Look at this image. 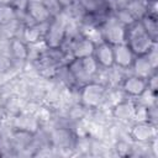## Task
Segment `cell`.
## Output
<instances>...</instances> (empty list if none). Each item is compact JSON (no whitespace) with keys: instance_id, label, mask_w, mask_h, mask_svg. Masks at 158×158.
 Masks as SVG:
<instances>
[{"instance_id":"6da1fadb","label":"cell","mask_w":158,"mask_h":158,"mask_svg":"<svg viewBox=\"0 0 158 158\" xmlns=\"http://www.w3.org/2000/svg\"><path fill=\"white\" fill-rule=\"evenodd\" d=\"M65 65L77 86L95 80L100 70L93 56L85 58H72Z\"/></svg>"},{"instance_id":"7a4b0ae2","label":"cell","mask_w":158,"mask_h":158,"mask_svg":"<svg viewBox=\"0 0 158 158\" xmlns=\"http://www.w3.org/2000/svg\"><path fill=\"white\" fill-rule=\"evenodd\" d=\"M109 99V88L106 84L93 80L79 86V100L84 109H100Z\"/></svg>"},{"instance_id":"3957f363","label":"cell","mask_w":158,"mask_h":158,"mask_svg":"<svg viewBox=\"0 0 158 158\" xmlns=\"http://www.w3.org/2000/svg\"><path fill=\"white\" fill-rule=\"evenodd\" d=\"M125 43L130 47V49L135 53V56H143L147 54L157 42H154L149 37V35L144 31V28L142 27L138 20L131 26L126 27Z\"/></svg>"},{"instance_id":"277c9868","label":"cell","mask_w":158,"mask_h":158,"mask_svg":"<svg viewBox=\"0 0 158 158\" xmlns=\"http://www.w3.org/2000/svg\"><path fill=\"white\" fill-rule=\"evenodd\" d=\"M64 12H62L58 16L52 17L49 20V22L46 23L43 43H44L46 48H48V49H59L67 38L69 22L67 20Z\"/></svg>"},{"instance_id":"5b68a950","label":"cell","mask_w":158,"mask_h":158,"mask_svg":"<svg viewBox=\"0 0 158 158\" xmlns=\"http://www.w3.org/2000/svg\"><path fill=\"white\" fill-rule=\"evenodd\" d=\"M100 41L107 42L112 46L125 42L126 27L115 17L112 11L107 14L98 25Z\"/></svg>"},{"instance_id":"8992f818","label":"cell","mask_w":158,"mask_h":158,"mask_svg":"<svg viewBox=\"0 0 158 158\" xmlns=\"http://www.w3.org/2000/svg\"><path fill=\"white\" fill-rule=\"evenodd\" d=\"M157 126L148 121H135L131 125L128 136L135 143H152L157 138Z\"/></svg>"},{"instance_id":"52a82bcc","label":"cell","mask_w":158,"mask_h":158,"mask_svg":"<svg viewBox=\"0 0 158 158\" xmlns=\"http://www.w3.org/2000/svg\"><path fill=\"white\" fill-rule=\"evenodd\" d=\"M120 89L127 98L138 99L148 89V83L147 79L144 78H141L135 74H130L122 78L120 83Z\"/></svg>"},{"instance_id":"ba28073f","label":"cell","mask_w":158,"mask_h":158,"mask_svg":"<svg viewBox=\"0 0 158 158\" xmlns=\"http://www.w3.org/2000/svg\"><path fill=\"white\" fill-rule=\"evenodd\" d=\"M93 58L95 59L100 69H105V70L111 69L112 67H115L114 65V46L104 41L96 42Z\"/></svg>"},{"instance_id":"9c48e42d","label":"cell","mask_w":158,"mask_h":158,"mask_svg":"<svg viewBox=\"0 0 158 158\" xmlns=\"http://www.w3.org/2000/svg\"><path fill=\"white\" fill-rule=\"evenodd\" d=\"M25 15L27 16V19H30L31 22L40 23V25H46L52 19L51 12L48 11V9L43 2L28 1V0L25 9Z\"/></svg>"},{"instance_id":"30bf717a","label":"cell","mask_w":158,"mask_h":158,"mask_svg":"<svg viewBox=\"0 0 158 158\" xmlns=\"http://www.w3.org/2000/svg\"><path fill=\"white\" fill-rule=\"evenodd\" d=\"M136 56L130 49V47L122 42L114 46V65L121 70L130 69Z\"/></svg>"},{"instance_id":"8fae6325","label":"cell","mask_w":158,"mask_h":158,"mask_svg":"<svg viewBox=\"0 0 158 158\" xmlns=\"http://www.w3.org/2000/svg\"><path fill=\"white\" fill-rule=\"evenodd\" d=\"M46 25H40L35 22H25L21 30V38L28 46H36L40 42H43Z\"/></svg>"},{"instance_id":"7c38bea8","label":"cell","mask_w":158,"mask_h":158,"mask_svg":"<svg viewBox=\"0 0 158 158\" xmlns=\"http://www.w3.org/2000/svg\"><path fill=\"white\" fill-rule=\"evenodd\" d=\"M9 54L15 62H26L30 58V46L20 37L14 36L9 38Z\"/></svg>"},{"instance_id":"4fadbf2b","label":"cell","mask_w":158,"mask_h":158,"mask_svg":"<svg viewBox=\"0 0 158 158\" xmlns=\"http://www.w3.org/2000/svg\"><path fill=\"white\" fill-rule=\"evenodd\" d=\"M111 114L116 120L122 121V122L133 120L135 101L133 100H121V101L116 102L111 107Z\"/></svg>"},{"instance_id":"5bb4252c","label":"cell","mask_w":158,"mask_h":158,"mask_svg":"<svg viewBox=\"0 0 158 158\" xmlns=\"http://www.w3.org/2000/svg\"><path fill=\"white\" fill-rule=\"evenodd\" d=\"M131 74H135V75H138L141 78H144V79H148L154 72H157V69L153 68V65L151 64V62L148 60V57L147 54H143V56H136L132 65H131Z\"/></svg>"},{"instance_id":"9a60e30c","label":"cell","mask_w":158,"mask_h":158,"mask_svg":"<svg viewBox=\"0 0 158 158\" xmlns=\"http://www.w3.org/2000/svg\"><path fill=\"white\" fill-rule=\"evenodd\" d=\"M20 12L12 4H0V28H5L19 20Z\"/></svg>"},{"instance_id":"2e32d148","label":"cell","mask_w":158,"mask_h":158,"mask_svg":"<svg viewBox=\"0 0 158 158\" xmlns=\"http://www.w3.org/2000/svg\"><path fill=\"white\" fill-rule=\"evenodd\" d=\"M139 22H141L142 27L144 28V31L149 35V37L154 42H157V40H158V20H157V14L147 12L146 15H143L139 19Z\"/></svg>"},{"instance_id":"e0dca14e","label":"cell","mask_w":158,"mask_h":158,"mask_svg":"<svg viewBox=\"0 0 158 158\" xmlns=\"http://www.w3.org/2000/svg\"><path fill=\"white\" fill-rule=\"evenodd\" d=\"M112 14L115 15V17L125 26V27H128L131 26L132 23H135L136 21H138L135 15L125 6V7H115L112 9Z\"/></svg>"},{"instance_id":"ac0fdd59","label":"cell","mask_w":158,"mask_h":158,"mask_svg":"<svg viewBox=\"0 0 158 158\" xmlns=\"http://www.w3.org/2000/svg\"><path fill=\"white\" fill-rule=\"evenodd\" d=\"M43 4L46 5V7L48 9V11L51 12L52 17L58 16L62 12H64V9L62 7V5L59 4L58 0H43Z\"/></svg>"},{"instance_id":"d6986e66","label":"cell","mask_w":158,"mask_h":158,"mask_svg":"<svg viewBox=\"0 0 158 158\" xmlns=\"http://www.w3.org/2000/svg\"><path fill=\"white\" fill-rule=\"evenodd\" d=\"M12 65H14V60L10 57V54L0 52V72L1 73L7 72L12 68Z\"/></svg>"},{"instance_id":"ffe728a7","label":"cell","mask_w":158,"mask_h":158,"mask_svg":"<svg viewBox=\"0 0 158 158\" xmlns=\"http://www.w3.org/2000/svg\"><path fill=\"white\" fill-rule=\"evenodd\" d=\"M58 1L62 5V7L64 9V11H67L68 7H72L74 5V2H75V0H58Z\"/></svg>"},{"instance_id":"44dd1931","label":"cell","mask_w":158,"mask_h":158,"mask_svg":"<svg viewBox=\"0 0 158 158\" xmlns=\"http://www.w3.org/2000/svg\"><path fill=\"white\" fill-rule=\"evenodd\" d=\"M14 0H0V4H12Z\"/></svg>"},{"instance_id":"7402d4cb","label":"cell","mask_w":158,"mask_h":158,"mask_svg":"<svg viewBox=\"0 0 158 158\" xmlns=\"http://www.w3.org/2000/svg\"><path fill=\"white\" fill-rule=\"evenodd\" d=\"M28 1H37V2H43V0H28Z\"/></svg>"}]
</instances>
